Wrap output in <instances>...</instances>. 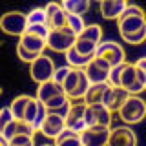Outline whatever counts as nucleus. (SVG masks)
Returning <instances> with one entry per match:
<instances>
[{
	"label": "nucleus",
	"mask_w": 146,
	"mask_h": 146,
	"mask_svg": "<svg viewBox=\"0 0 146 146\" xmlns=\"http://www.w3.org/2000/svg\"><path fill=\"white\" fill-rule=\"evenodd\" d=\"M119 88L126 90L130 95H139L146 88V70H139L133 64L124 62L119 73Z\"/></svg>",
	"instance_id": "f257e3e1"
},
{
	"label": "nucleus",
	"mask_w": 146,
	"mask_h": 146,
	"mask_svg": "<svg viewBox=\"0 0 146 146\" xmlns=\"http://www.w3.org/2000/svg\"><path fill=\"white\" fill-rule=\"evenodd\" d=\"M117 113L126 124H137L146 115V102L139 95H128V99L117 110Z\"/></svg>",
	"instance_id": "f03ea898"
},
{
	"label": "nucleus",
	"mask_w": 146,
	"mask_h": 146,
	"mask_svg": "<svg viewBox=\"0 0 146 146\" xmlns=\"http://www.w3.org/2000/svg\"><path fill=\"white\" fill-rule=\"evenodd\" d=\"M75 42V35L68 27H58V29H49L46 36V48H49L55 53H64L70 49Z\"/></svg>",
	"instance_id": "7ed1b4c3"
},
{
	"label": "nucleus",
	"mask_w": 146,
	"mask_h": 146,
	"mask_svg": "<svg viewBox=\"0 0 146 146\" xmlns=\"http://www.w3.org/2000/svg\"><path fill=\"white\" fill-rule=\"evenodd\" d=\"M93 57L106 60L111 68L119 66V64H122V62H126V53H124V49H122V46H119L117 42H113V40L99 42Z\"/></svg>",
	"instance_id": "20e7f679"
},
{
	"label": "nucleus",
	"mask_w": 146,
	"mask_h": 146,
	"mask_svg": "<svg viewBox=\"0 0 146 146\" xmlns=\"http://www.w3.org/2000/svg\"><path fill=\"white\" fill-rule=\"evenodd\" d=\"M26 26H27L26 13L22 11H7L0 17V29L6 35L20 36L26 31Z\"/></svg>",
	"instance_id": "39448f33"
},
{
	"label": "nucleus",
	"mask_w": 146,
	"mask_h": 146,
	"mask_svg": "<svg viewBox=\"0 0 146 146\" xmlns=\"http://www.w3.org/2000/svg\"><path fill=\"white\" fill-rule=\"evenodd\" d=\"M84 124L88 126H111V111L104 104H86L84 108Z\"/></svg>",
	"instance_id": "423d86ee"
},
{
	"label": "nucleus",
	"mask_w": 146,
	"mask_h": 146,
	"mask_svg": "<svg viewBox=\"0 0 146 146\" xmlns=\"http://www.w3.org/2000/svg\"><path fill=\"white\" fill-rule=\"evenodd\" d=\"M53 71H55V64L53 60L48 57V55H38L33 62L29 64V73H31V79H33L36 84L40 82H46L53 77Z\"/></svg>",
	"instance_id": "0eeeda50"
},
{
	"label": "nucleus",
	"mask_w": 146,
	"mask_h": 146,
	"mask_svg": "<svg viewBox=\"0 0 146 146\" xmlns=\"http://www.w3.org/2000/svg\"><path fill=\"white\" fill-rule=\"evenodd\" d=\"M110 70H111V66H110L106 60L97 58V57H93L84 68H82V71H84L86 79L90 80V84L108 82V73H110Z\"/></svg>",
	"instance_id": "6e6552de"
},
{
	"label": "nucleus",
	"mask_w": 146,
	"mask_h": 146,
	"mask_svg": "<svg viewBox=\"0 0 146 146\" xmlns=\"http://www.w3.org/2000/svg\"><path fill=\"white\" fill-rule=\"evenodd\" d=\"M110 128L106 126H88L79 133L82 146H106Z\"/></svg>",
	"instance_id": "1a4fd4ad"
},
{
	"label": "nucleus",
	"mask_w": 146,
	"mask_h": 146,
	"mask_svg": "<svg viewBox=\"0 0 146 146\" xmlns=\"http://www.w3.org/2000/svg\"><path fill=\"white\" fill-rule=\"evenodd\" d=\"M106 146H137V135L128 126L110 128Z\"/></svg>",
	"instance_id": "9d476101"
},
{
	"label": "nucleus",
	"mask_w": 146,
	"mask_h": 146,
	"mask_svg": "<svg viewBox=\"0 0 146 146\" xmlns=\"http://www.w3.org/2000/svg\"><path fill=\"white\" fill-rule=\"evenodd\" d=\"M84 108H86L84 102H75V104L71 102L70 104L68 113H66V117H64V126H66L68 130L75 131V133H80L86 128V124H84Z\"/></svg>",
	"instance_id": "9b49d317"
},
{
	"label": "nucleus",
	"mask_w": 146,
	"mask_h": 146,
	"mask_svg": "<svg viewBox=\"0 0 146 146\" xmlns=\"http://www.w3.org/2000/svg\"><path fill=\"white\" fill-rule=\"evenodd\" d=\"M46 13V24L49 29H58V27H66V15L68 13L60 7L58 2H48L44 6Z\"/></svg>",
	"instance_id": "f8f14e48"
},
{
	"label": "nucleus",
	"mask_w": 146,
	"mask_h": 146,
	"mask_svg": "<svg viewBox=\"0 0 146 146\" xmlns=\"http://www.w3.org/2000/svg\"><path fill=\"white\" fill-rule=\"evenodd\" d=\"M128 91L122 90V88H115V86H110L104 93V99H102V104L106 106L110 111H117L119 108L122 106V102L128 99Z\"/></svg>",
	"instance_id": "ddd939ff"
},
{
	"label": "nucleus",
	"mask_w": 146,
	"mask_h": 146,
	"mask_svg": "<svg viewBox=\"0 0 146 146\" xmlns=\"http://www.w3.org/2000/svg\"><path fill=\"white\" fill-rule=\"evenodd\" d=\"M64 128H66L64 126V117H58V115H55V113H48L46 119L42 121V124H40L38 131L44 133L46 137H49V139H55Z\"/></svg>",
	"instance_id": "4468645a"
},
{
	"label": "nucleus",
	"mask_w": 146,
	"mask_h": 146,
	"mask_svg": "<svg viewBox=\"0 0 146 146\" xmlns=\"http://www.w3.org/2000/svg\"><path fill=\"white\" fill-rule=\"evenodd\" d=\"M33 133H35V130L31 128V124H27V122L22 121V119H13V121L4 128V131L0 135H2L6 141H9L15 135H29V137H33Z\"/></svg>",
	"instance_id": "2eb2a0df"
},
{
	"label": "nucleus",
	"mask_w": 146,
	"mask_h": 146,
	"mask_svg": "<svg viewBox=\"0 0 146 146\" xmlns=\"http://www.w3.org/2000/svg\"><path fill=\"white\" fill-rule=\"evenodd\" d=\"M117 24H119V35H130L133 31H139L146 27V20L144 17H126V15H121L117 18Z\"/></svg>",
	"instance_id": "dca6fc26"
},
{
	"label": "nucleus",
	"mask_w": 146,
	"mask_h": 146,
	"mask_svg": "<svg viewBox=\"0 0 146 146\" xmlns=\"http://www.w3.org/2000/svg\"><path fill=\"white\" fill-rule=\"evenodd\" d=\"M128 6V0H100V15L108 20H117Z\"/></svg>",
	"instance_id": "f3484780"
},
{
	"label": "nucleus",
	"mask_w": 146,
	"mask_h": 146,
	"mask_svg": "<svg viewBox=\"0 0 146 146\" xmlns=\"http://www.w3.org/2000/svg\"><path fill=\"white\" fill-rule=\"evenodd\" d=\"M70 104H71V100L68 99V95L60 93V95L51 97L48 102H44V106H46V110H48V113H55V115H58V117H66Z\"/></svg>",
	"instance_id": "a211bd4d"
},
{
	"label": "nucleus",
	"mask_w": 146,
	"mask_h": 146,
	"mask_svg": "<svg viewBox=\"0 0 146 146\" xmlns=\"http://www.w3.org/2000/svg\"><path fill=\"white\" fill-rule=\"evenodd\" d=\"M64 93L62 86L57 84L55 80H46V82H40L38 84V90H36V100H40V102H48L51 97H55V95H60Z\"/></svg>",
	"instance_id": "6ab92c4d"
},
{
	"label": "nucleus",
	"mask_w": 146,
	"mask_h": 146,
	"mask_svg": "<svg viewBox=\"0 0 146 146\" xmlns=\"http://www.w3.org/2000/svg\"><path fill=\"white\" fill-rule=\"evenodd\" d=\"M110 88L108 82H97V84H90V88L84 93V104H102L104 93Z\"/></svg>",
	"instance_id": "aec40b11"
},
{
	"label": "nucleus",
	"mask_w": 146,
	"mask_h": 146,
	"mask_svg": "<svg viewBox=\"0 0 146 146\" xmlns=\"http://www.w3.org/2000/svg\"><path fill=\"white\" fill-rule=\"evenodd\" d=\"M18 44H20L24 49H27V51L35 53V55H42L44 49H46V40L40 38V36L29 35V33H22Z\"/></svg>",
	"instance_id": "412c9836"
},
{
	"label": "nucleus",
	"mask_w": 146,
	"mask_h": 146,
	"mask_svg": "<svg viewBox=\"0 0 146 146\" xmlns=\"http://www.w3.org/2000/svg\"><path fill=\"white\" fill-rule=\"evenodd\" d=\"M91 0H60V7L68 15H86Z\"/></svg>",
	"instance_id": "4be33fe9"
},
{
	"label": "nucleus",
	"mask_w": 146,
	"mask_h": 146,
	"mask_svg": "<svg viewBox=\"0 0 146 146\" xmlns=\"http://www.w3.org/2000/svg\"><path fill=\"white\" fill-rule=\"evenodd\" d=\"M77 38H84V40H90L93 44H99L102 40V27L99 24H88L84 26V29L77 35Z\"/></svg>",
	"instance_id": "5701e85b"
},
{
	"label": "nucleus",
	"mask_w": 146,
	"mask_h": 146,
	"mask_svg": "<svg viewBox=\"0 0 146 146\" xmlns=\"http://www.w3.org/2000/svg\"><path fill=\"white\" fill-rule=\"evenodd\" d=\"M64 57H66L68 66H70V68H75V70H82V68H84L86 64L91 60V57H84V55H79L73 48L66 49V51H64Z\"/></svg>",
	"instance_id": "b1692460"
},
{
	"label": "nucleus",
	"mask_w": 146,
	"mask_h": 146,
	"mask_svg": "<svg viewBox=\"0 0 146 146\" xmlns=\"http://www.w3.org/2000/svg\"><path fill=\"white\" fill-rule=\"evenodd\" d=\"M27 100H29V95H18L11 100V104H9V111H11L13 119H22L24 115V110L27 106Z\"/></svg>",
	"instance_id": "393cba45"
},
{
	"label": "nucleus",
	"mask_w": 146,
	"mask_h": 146,
	"mask_svg": "<svg viewBox=\"0 0 146 146\" xmlns=\"http://www.w3.org/2000/svg\"><path fill=\"white\" fill-rule=\"evenodd\" d=\"M71 48L75 49L79 55H84V57H91V58H93L95 49H97V44L90 42V40H84V38H77V36H75V42H73Z\"/></svg>",
	"instance_id": "a878e982"
},
{
	"label": "nucleus",
	"mask_w": 146,
	"mask_h": 146,
	"mask_svg": "<svg viewBox=\"0 0 146 146\" xmlns=\"http://www.w3.org/2000/svg\"><path fill=\"white\" fill-rule=\"evenodd\" d=\"M90 88V80L86 79V75H84V71L80 70L79 73V82H77V88L73 90V93L70 95V100H80L82 97H84V93H86V90Z\"/></svg>",
	"instance_id": "bb28decb"
},
{
	"label": "nucleus",
	"mask_w": 146,
	"mask_h": 146,
	"mask_svg": "<svg viewBox=\"0 0 146 146\" xmlns=\"http://www.w3.org/2000/svg\"><path fill=\"white\" fill-rule=\"evenodd\" d=\"M84 18H82V15H66V27L71 31L73 35H79L82 29H84Z\"/></svg>",
	"instance_id": "cd10ccee"
},
{
	"label": "nucleus",
	"mask_w": 146,
	"mask_h": 146,
	"mask_svg": "<svg viewBox=\"0 0 146 146\" xmlns=\"http://www.w3.org/2000/svg\"><path fill=\"white\" fill-rule=\"evenodd\" d=\"M36 110H38V100H36L35 97H29L27 106L24 110V115H22V121H26L27 124H33V121L36 117ZM31 128H33V126H31Z\"/></svg>",
	"instance_id": "c85d7f7f"
},
{
	"label": "nucleus",
	"mask_w": 146,
	"mask_h": 146,
	"mask_svg": "<svg viewBox=\"0 0 146 146\" xmlns=\"http://www.w3.org/2000/svg\"><path fill=\"white\" fill-rule=\"evenodd\" d=\"M27 24H46V13L44 7H35L26 15Z\"/></svg>",
	"instance_id": "c756f323"
},
{
	"label": "nucleus",
	"mask_w": 146,
	"mask_h": 146,
	"mask_svg": "<svg viewBox=\"0 0 146 146\" xmlns=\"http://www.w3.org/2000/svg\"><path fill=\"white\" fill-rule=\"evenodd\" d=\"M24 33L40 36V38L46 40V36H48V33H49V27H48V24H27Z\"/></svg>",
	"instance_id": "7c9ffc66"
},
{
	"label": "nucleus",
	"mask_w": 146,
	"mask_h": 146,
	"mask_svg": "<svg viewBox=\"0 0 146 146\" xmlns=\"http://www.w3.org/2000/svg\"><path fill=\"white\" fill-rule=\"evenodd\" d=\"M121 38L128 44L139 46V44H143L144 38H146V27H143V29H139V31H133V33H130V35H122Z\"/></svg>",
	"instance_id": "2f4dec72"
},
{
	"label": "nucleus",
	"mask_w": 146,
	"mask_h": 146,
	"mask_svg": "<svg viewBox=\"0 0 146 146\" xmlns=\"http://www.w3.org/2000/svg\"><path fill=\"white\" fill-rule=\"evenodd\" d=\"M7 146H35V143L29 135H15L7 141Z\"/></svg>",
	"instance_id": "473e14b6"
},
{
	"label": "nucleus",
	"mask_w": 146,
	"mask_h": 146,
	"mask_svg": "<svg viewBox=\"0 0 146 146\" xmlns=\"http://www.w3.org/2000/svg\"><path fill=\"white\" fill-rule=\"evenodd\" d=\"M46 115H48V110H46L44 102H40V100H38V110H36V117H35L33 124H31L35 131H38V128H40V124H42V121L46 119Z\"/></svg>",
	"instance_id": "72a5a7b5"
},
{
	"label": "nucleus",
	"mask_w": 146,
	"mask_h": 146,
	"mask_svg": "<svg viewBox=\"0 0 146 146\" xmlns=\"http://www.w3.org/2000/svg\"><path fill=\"white\" fill-rule=\"evenodd\" d=\"M17 57L20 58L22 62H26V64H31L35 60L38 55H35V53H31V51H27V49H24L20 44H17Z\"/></svg>",
	"instance_id": "f704fd0d"
},
{
	"label": "nucleus",
	"mask_w": 146,
	"mask_h": 146,
	"mask_svg": "<svg viewBox=\"0 0 146 146\" xmlns=\"http://www.w3.org/2000/svg\"><path fill=\"white\" fill-rule=\"evenodd\" d=\"M70 70H71V68L68 66V64H66V66H58V68H55V71H53V77H51V80H55V82H57V84H62V80L66 79V75H68V73H70Z\"/></svg>",
	"instance_id": "c9c22d12"
},
{
	"label": "nucleus",
	"mask_w": 146,
	"mask_h": 146,
	"mask_svg": "<svg viewBox=\"0 0 146 146\" xmlns=\"http://www.w3.org/2000/svg\"><path fill=\"white\" fill-rule=\"evenodd\" d=\"M11 121H13V115H11V111H9V106L0 108V133H2L4 128H6Z\"/></svg>",
	"instance_id": "e433bc0d"
},
{
	"label": "nucleus",
	"mask_w": 146,
	"mask_h": 146,
	"mask_svg": "<svg viewBox=\"0 0 146 146\" xmlns=\"http://www.w3.org/2000/svg\"><path fill=\"white\" fill-rule=\"evenodd\" d=\"M121 15H126V17H144V11H143L139 6H135V4H131V6L128 4Z\"/></svg>",
	"instance_id": "4c0bfd02"
},
{
	"label": "nucleus",
	"mask_w": 146,
	"mask_h": 146,
	"mask_svg": "<svg viewBox=\"0 0 146 146\" xmlns=\"http://www.w3.org/2000/svg\"><path fill=\"white\" fill-rule=\"evenodd\" d=\"M55 146H82V144H80L79 135H71V137H68V139H62V141H58V143H55Z\"/></svg>",
	"instance_id": "58836bf2"
},
{
	"label": "nucleus",
	"mask_w": 146,
	"mask_h": 146,
	"mask_svg": "<svg viewBox=\"0 0 146 146\" xmlns=\"http://www.w3.org/2000/svg\"><path fill=\"white\" fill-rule=\"evenodd\" d=\"M133 66H135V68H139V70H146V58H144V57H141L139 60L133 64Z\"/></svg>",
	"instance_id": "ea45409f"
},
{
	"label": "nucleus",
	"mask_w": 146,
	"mask_h": 146,
	"mask_svg": "<svg viewBox=\"0 0 146 146\" xmlns=\"http://www.w3.org/2000/svg\"><path fill=\"white\" fill-rule=\"evenodd\" d=\"M0 146H7V141H6V139H4V137H2V135H0Z\"/></svg>",
	"instance_id": "a19ab883"
},
{
	"label": "nucleus",
	"mask_w": 146,
	"mask_h": 146,
	"mask_svg": "<svg viewBox=\"0 0 146 146\" xmlns=\"http://www.w3.org/2000/svg\"><path fill=\"white\" fill-rule=\"evenodd\" d=\"M42 146H55V144H42Z\"/></svg>",
	"instance_id": "79ce46f5"
},
{
	"label": "nucleus",
	"mask_w": 146,
	"mask_h": 146,
	"mask_svg": "<svg viewBox=\"0 0 146 146\" xmlns=\"http://www.w3.org/2000/svg\"><path fill=\"white\" fill-rule=\"evenodd\" d=\"M99 2H100V0H99Z\"/></svg>",
	"instance_id": "37998d69"
}]
</instances>
